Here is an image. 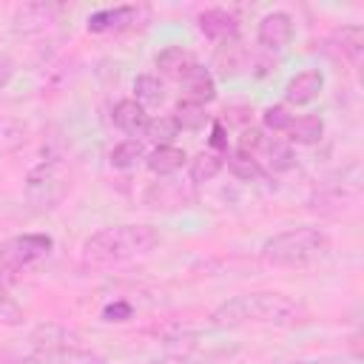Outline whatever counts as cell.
<instances>
[{"instance_id": "obj_10", "label": "cell", "mask_w": 364, "mask_h": 364, "mask_svg": "<svg viewBox=\"0 0 364 364\" xmlns=\"http://www.w3.org/2000/svg\"><path fill=\"white\" fill-rule=\"evenodd\" d=\"M23 364H108L102 355L82 347H60V350H34L23 358Z\"/></svg>"}, {"instance_id": "obj_27", "label": "cell", "mask_w": 364, "mask_h": 364, "mask_svg": "<svg viewBox=\"0 0 364 364\" xmlns=\"http://www.w3.org/2000/svg\"><path fill=\"white\" fill-rule=\"evenodd\" d=\"M0 324L3 327H20L23 324V307L9 296L3 282H0Z\"/></svg>"}, {"instance_id": "obj_3", "label": "cell", "mask_w": 364, "mask_h": 364, "mask_svg": "<svg viewBox=\"0 0 364 364\" xmlns=\"http://www.w3.org/2000/svg\"><path fill=\"white\" fill-rule=\"evenodd\" d=\"M330 250V236L321 228L299 225L262 242V262L270 267H307Z\"/></svg>"}, {"instance_id": "obj_15", "label": "cell", "mask_w": 364, "mask_h": 364, "mask_svg": "<svg viewBox=\"0 0 364 364\" xmlns=\"http://www.w3.org/2000/svg\"><path fill=\"white\" fill-rule=\"evenodd\" d=\"M182 100H188V102H196V105H208L213 97H216V80H213V74L199 63L182 82Z\"/></svg>"}, {"instance_id": "obj_28", "label": "cell", "mask_w": 364, "mask_h": 364, "mask_svg": "<svg viewBox=\"0 0 364 364\" xmlns=\"http://www.w3.org/2000/svg\"><path fill=\"white\" fill-rule=\"evenodd\" d=\"M262 122H264L267 131H273V134H284V131L290 128V122H293V114H290L284 105H270V108H264Z\"/></svg>"}, {"instance_id": "obj_18", "label": "cell", "mask_w": 364, "mask_h": 364, "mask_svg": "<svg viewBox=\"0 0 364 364\" xmlns=\"http://www.w3.org/2000/svg\"><path fill=\"white\" fill-rule=\"evenodd\" d=\"M290 142L296 145H316L324 136V119L316 114H304V117H293L290 128L284 131Z\"/></svg>"}, {"instance_id": "obj_13", "label": "cell", "mask_w": 364, "mask_h": 364, "mask_svg": "<svg viewBox=\"0 0 364 364\" xmlns=\"http://www.w3.org/2000/svg\"><path fill=\"white\" fill-rule=\"evenodd\" d=\"M196 23H199V31H202L208 40H213V43L233 40L236 31H239L236 17H233L230 11H225V9H205V11L196 17Z\"/></svg>"}, {"instance_id": "obj_20", "label": "cell", "mask_w": 364, "mask_h": 364, "mask_svg": "<svg viewBox=\"0 0 364 364\" xmlns=\"http://www.w3.org/2000/svg\"><path fill=\"white\" fill-rule=\"evenodd\" d=\"M31 341L37 350H60V347H80L77 344V336L68 333L65 327H57V324H43L31 333Z\"/></svg>"}, {"instance_id": "obj_6", "label": "cell", "mask_w": 364, "mask_h": 364, "mask_svg": "<svg viewBox=\"0 0 364 364\" xmlns=\"http://www.w3.org/2000/svg\"><path fill=\"white\" fill-rule=\"evenodd\" d=\"M193 202V193L188 185H182L179 179L173 176H165V179H156L151 182V188L145 191V205L154 208V210H176V208H185Z\"/></svg>"}, {"instance_id": "obj_23", "label": "cell", "mask_w": 364, "mask_h": 364, "mask_svg": "<svg viewBox=\"0 0 364 364\" xmlns=\"http://www.w3.org/2000/svg\"><path fill=\"white\" fill-rule=\"evenodd\" d=\"M171 117L176 119L179 131H199V128L208 122L205 108H202V105H196V102H188V100H179Z\"/></svg>"}, {"instance_id": "obj_26", "label": "cell", "mask_w": 364, "mask_h": 364, "mask_svg": "<svg viewBox=\"0 0 364 364\" xmlns=\"http://www.w3.org/2000/svg\"><path fill=\"white\" fill-rule=\"evenodd\" d=\"M145 136L159 142V145H171L176 136H179V125L171 114H159L154 119H148V128H145Z\"/></svg>"}, {"instance_id": "obj_32", "label": "cell", "mask_w": 364, "mask_h": 364, "mask_svg": "<svg viewBox=\"0 0 364 364\" xmlns=\"http://www.w3.org/2000/svg\"><path fill=\"white\" fill-rule=\"evenodd\" d=\"M148 364H199V361H193V358H188V355H159V358H154V361H148Z\"/></svg>"}, {"instance_id": "obj_7", "label": "cell", "mask_w": 364, "mask_h": 364, "mask_svg": "<svg viewBox=\"0 0 364 364\" xmlns=\"http://www.w3.org/2000/svg\"><path fill=\"white\" fill-rule=\"evenodd\" d=\"M256 37H259V46L264 51H282L290 46L293 40V17L287 11H270L259 20V28H256Z\"/></svg>"}, {"instance_id": "obj_16", "label": "cell", "mask_w": 364, "mask_h": 364, "mask_svg": "<svg viewBox=\"0 0 364 364\" xmlns=\"http://www.w3.org/2000/svg\"><path fill=\"white\" fill-rule=\"evenodd\" d=\"M111 119H114V125H117L122 134H131V139H134V136L145 134L151 117L145 114V108H142L136 100H119V102L114 105V111H111Z\"/></svg>"}, {"instance_id": "obj_2", "label": "cell", "mask_w": 364, "mask_h": 364, "mask_svg": "<svg viewBox=\"0 0 364 364\" xmlns=\"http://www.w3.org/2000/svg\"><path fill=\"white\" fill-rule=\"evenodd\" d=\"M156 245H159V233L151 225H111L85 239L82 262L91 267H114L148 256Z\"/></svg>"}, {"instance_id": "obj_1", "label": "cell", "mask_w": 364, "mask_h": 364, "mask_svg": "<svg viewBox=\"0 0 364 364\" xmlns=\"http://www.w3.org/2000/svg\"><path fill=\"white\" fill-rule=\"evenodd\" d=\"M301 318V304L284 293L276 290H259V293H239L228 301H222L210 321L216 327H242V324H293Z\"/></svg>"}, {"instance_id": "obj_5", "label": "cell", "mask_w": 364, "mask_h": 364, "mask_svg": "<svg viewBox=\"0 0 364 364\" xmlns=\"http://www.w3.org/2000/svg\"><path fill=\"white\" fill-rule=\"evenodd\" d=\"M54 250V239L48 233H20L0 242V264L9 270H26L43 262Z\"/></svg>"}, {"instance_id": "obj_12", "label": "cell", "mask_w": 364, "mask_h": 364, "mask_svg": "<svg viewBox=\"0 0 364 364\" xmlns=\"http://www.w3.org/2000/svg\"><path fill=\"white\" fill-rule=\"evenodd\" d=\"M253 156H256L259 165L264 162L273 173H284V171L296 168V154H293L290 142H284V139H279V136H264L262 145H259V151H256Z\"/></svg>"}, {"instance_id": "obj_11", "label": "cell", "mask_w": 364, "mask_h": 364, "mask_svg": "<svg viewBox=\"0 0 364 364\" xmlns=\"http://www.w3.org/2000/svg\"><path fill=\"white\" fill-rule=\"evenodd\" d=\"M139 9L136 6H114V9H100L85 20V28L91 34H105V31H119L131 23H136Z\"/></svg>"}, {"instance_id": "obj_29", "label": "cell", "mask_w": 364, "mask_h": 364, "mask_svg": "<svg viewBox=\"0 0 364 364\" xmlns=\"http://www.w3.org/2000/svg\"><path fill=\"white\" fill-rule=\"evenodd\" d=\"M131 313H134V307H131L128 301H114V304H108V307L102 310V318H105V321H128Z\"/></svg>"}, {"instance_id": "obj_33", "label": "cell", "mask_w": 364, "mask_h": 364, "mask_svg": "<svg viewBox=\"0 0 364 364\" xmlns=\"http://www.w3.org/2000/svg\"><path fill=\"white\" fill-rule=\"evenodd\" d=\"M293 364H324V361H293Z\"/></svg>"}, {"instance_id": "obj_22", "label": "cell", "mask_w": 364, "mask_h": 364, "mask_svg": "<svg viewBox=\"0 0 364 364\" xmlns=\"http://www.w3.org/2000/svg\"><path fill=\"white\" fill-rule=\"evenodd\" d=\"M134 94H136V102H139L142 108H156V105H162V100H165V85H162L159 77H154V74H139V77L134 80Z\"/></svg>"}, {"instance_id": "obj_4", "label": "cell", "mask_w": 364, "mask_h": 364, "mask_svg": "<svg viewBox=\"0 0 364 364\" xmlns=\"http://www.w3.org/2000/svg\"><path fill=\"white\" fill-rule=\"evenodd\" d=\"M68 193V173L60 159H46L26 176V199L34 210L57 208Z\"/></svg>"}, {"instance_id": "obj_14", "label": "cell", "mask_w": 364, "mask_h": 364, "mask_svg": "<svg viewBox=\"0 0 364 364\" xmlns=\"http://www.w3.org/2000/svg\"><path fill=\"white\" fill-rule=\"evenodd\" d=\"M196 65H199V60H196L188 48H182V46H168V48H162V51L156 54V68H159L165 77L176 80V82H182Z\"/></svg>"}, {"instance_id": "obj_25", "label": "cell", "mask_w": 364, "mask_h": 364, "mask_svg": "<svg viewBox=\"0 0 364 364\" xmlns=\"http://www.w3.org/2000/svg\"><path fill=\"white\" fill-rule=\"evenodd\" d=\"M225 159H228V168H230V173H233L236 179L250 182V179H259V176H262V165L256 162V156H250V154L242 151V148L230 151Z\"/></svg>"}, {"instance_id": "obj_19", "label": "cell", "mask_w": 364, "mask_h": 364, "mask_svg": "<svg viewBox=\"0 0 364 364\" xmlns=\"http://www.w3.org/2000/svg\"><path fill=\"white\" fill-rule=\"evenodd\" d=\"M225 165V156L216 154V151H199L193 159H188V176H191V185H202V182H210Z\"/></svg>"}, {"instance_id": "obj_30", "label": "cell", "mask_w": 364, "mask_h": 364, "mask_svg": "<svg viewBox=\"0 0 364 364\" xmlns=\"http://www.w3.org/2000/svg\"><path fill=\"white\" fill-rule=\"evenodd\" d=\"M210 151L216 154H228V136H225V125L222 122H213L210 125Z\"/></svg>"}, {"instance_id": "obj_9", "label": "cell", "mask_w": 364, "mask_h": 364, "mask_svg": "<svg viewBox=\"0 0 364 364\" xmlns=\"http://www.w3.org/2000/svg\"><path fill=\"white\" fill-rule=\"evenodd\" d=\"M60 14V6L54 3H28L23 9H17L14 14V31L17 34H34V31H43L46 26H51Z\"/></svg>"}, {"instance_id": "obj_21", "label": "cell", "mask_w": 364, "mask_h": 364, "mask_svg": "<svg viewBox=\"0 0 364 364\" xmlns=\"http://www.w3.org/2000/svg\"><path fill=\"white\" fill-rule=\"evenodd\" d=\"M336 43H338L341 54H344L353 65L361 63V54H364V28H361V26H341V28L336 31Z\"/></svg>"}, {"instance_id": "obj_8", "label": "cell", "mask_w": 364, "mask_h": 364, "mask_svg": "<svg viewBox=\"0 0 364 364\" xmlns=\"http://www.w3.org/2000/svg\"><path fill=\"white\" fill-rule=\"evenodd\" d=\"M321 88H324V74H321L318 68H307V71H299V74H293V77L287 80V85H284V100H287L290 105H307V102L318 100Z\"/></svg>"}, {"instance_id": "obj_17", "label": "cell", "mask_w": 364, "mask_h": 364, "mask_svg": "<svg viewBox=\"0 0 364 364\" xmlns=\"http://www.w3.org/2000/svg\"><path fill=\"white\" fill-rule=\"evenodd\" d=\"M185 151L182 148H176V145H156L148 156H145V162H148V168L156 173V176H173L182 165H185Z\"/></svg>"}, {"instance_id": "obj_31", "label": "cell", "mask_w": 364, "mask_h": 364, "mask_svg": "<svg viewBox=\"0 0 364 364\" xmlns=\"http://www.w3.org/2000/svg\"><path fill=\"white\" fill-rule=\"evenodd\" d=\"M11 77H14V63L6 54H0V91L11 82Z\"/></svg>"}, {"instance_id": "obj_24", "label": "cell", "mask_w": 364, "mask_h": 364, "mask_svg": "<svg viewBox=\"0 0 364 364\" xmlns=\"http://www.w3.org/2000/svg\"><path fill=\"white\" fill-rule=\"evenodd\" d=\"M145 156V151H142V142L139 139H122L119 145H114L111 148V165L117 168V171H131V168H136V162Z\"/></svg>"}]
</instances>
